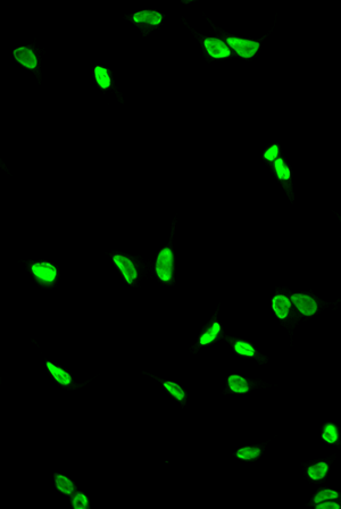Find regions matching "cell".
Listing matches in <instances>:
<instances>
[{"label":"cell","instance_id":"cell-10","mask_svg":"<svg viewBox=\"0 0 341 509\" xmlns=\"http://www.w3.org/2000/svg\"><path fill=\"white\" fill-rule=\"evenodd\" d=\"M47 367H48L51 375H53L56 381H57L59 385H63V386L70 385L71 381H72L71 375L66 373L65 370H63L62 368H59V367H57V366H55L54 364H51L50 361L47 363Z\"/></svg>","mask_w":341,"mask_h":509},{"label":"cell","instance_id":"cell-22","mask_svg":"<svg viewBox=\"0 0 341 509\" xmlns=\"http://www.w3.org/2000/svg\"><path fill=\"white\" fill-rule=\"evenodd\" d=\"M73 506L75 509H87L88 508V498L84 494L79 493L73 499Z\"/></svg>","mask_w":341,"mask_h":509},{"label":"cell","instance_id":"cell-19","mask_svg":"<svg viewBox=\"0 0 341 509\" xmlns=\"http://www.w3.org/2000/svg\"><path fill=\"white\" fill-rule=\"evenodd\" d=\"M235 349L236 351L239 353V355H243V356H249L252 357L254 356L255 353V349L250 346L249 343H246V342H237L236 346H235Z\"/></svg>","mask_w":341,"mask_h":509},{"label":"cell","instance_id":"cell-14","mask_svg":"<svg viewBox=\"0 0 341 509\" xmlns=\"http://www.w3.org/2000/svg\"><path fill=\"white\" fill-rule=\"evenodd\" d=\"M94 76H96L98 84L100 85L101 88L106 89L110 85V79H109L108 73H107L106 68L100 67V66L94 68Z\"/></svg>","mask_w":341,"mask_h":509},{"label":"cell","instance_id":"cell-20","mask_svg":"<svg viewBox=\"0 0 341 509\" xmlns=\"http://www.w3.org/2000/svg\"><path fill=\"white\" fill-rule=\"evenodd\" d=\"M323 439L325 440L326 442L333 443L338 439V432H336V429L334 425H326L324 429V432H323Z\"/></svg>","mask_w":341,"mask_h":509},{"label":"cell","instance_id":"cell-16","mask_svg":"<svg viewBox=\"0 0 341 509\" xmlns=\"http://www.w3.org/2000/svg\"><path fill=\"white\" fill-rule=\"evenodd\" d=\"M219 324L218 323H215V324L210 327V329L206 332V333L201 336L200 338V343L201 344H208L210 343L213 340L216 338V335L218 334L219 332Z\"/></svg>","mask_w":341,"mask_h":509},{"label":"cell","instance_id":"cell-15","mask_svg":"<svg viewBox=\"0 0 341 509\" xmlns=\"http://www.w3.org/2000/svg\"><path fill=\"white\" fill-rule=\"evenodd\" d=\"M260 455H261V450L258 449V448H255V447H246V448H243V449L238 450V452H237V456H238L239 458L245 459V460L254 459Z\"/></svg>","mask_w":341,"mask_h":509},{"label":"cell","instance_id":"cell-5","mask_svg":"<svg viewBox=\"0 0 341 509\" xmlns=\"http://www.w3.org/2000/svg\"><path fill=\"white\" fill-rule=\"evenodd\" d=\"M32 272L37 278L45 282H53L57 275L56 267L49 263H37L32 266Z\"/></svg>","mask_w":341,"mask_h":509},{"label":"cell","instance_id":"cell-9","mask_svg":"<svg viewBox=\"0 0 341 509\" xmlns=\"http://www.w3.org/2000/svg\"><path fill=\"white\" fill-rule=\"evenodd\" d=\"M133 20L138 23H148L153 25H157L161 23L162 21V15L157 12L154 11H142L139 13H136L135 16H133Z\"/></svg>","mask_w":341,"mask_h":509},{"label":"cell","instance_id":"cell-24","mask_svg":"<svg viewBox=\"0 0 341 509\" xmlns=\"http://www.w3.org/2000/svg\"><path fill=\"white\" fill-rule=\"evenodd\" d=\"M317 509H339V504L335 502H322L316 506Z\"/></svg>","mask_w":341,"mask_h":509},{"label":"cell","instance_id":"cell-18","mask_svg":"<svg viewBox=\"0 0 341 509\" xmlns=\"http://www.w3.org/2000/svg\"><path fill=\"white\" fill-rule=\"evenodd\" d=\"M335 498H338V493H336L335 491L322 490V491H319L316 495H315L314 501L316 503H319V502L325 501V500H331V499H335Z\"/></svg>","mask_w":341,"mask_h":509},{"label":"cell","instance_id":"cell-17","mask_svg":"<svg viewBox=\"0 0 341 509\" xmlns=\"http://www.w3.org/2000/svg\"><path fill=\"white\" fill-rule=\"evenodd\" d=\"M164 387L166 388L167 391L170 392V394L172 396H174L176 399L178 400H183L184 398V391L182 390V388H181L180 386L176 385V383H173V382H164Z\"/></svg>","mask_w":341,"mask_h":509},{"label":"cell","instance_id":"cell-12","mask_svg":"<svg viewBox=\"0 0 341 509\" xmlns=\"http://www.w3.org/2000/svg\"><path fill=\"white\" fill-rule=\"evenodd\" d=\"M55 482H56V486H57V489L60 491V492H63L65 494H71L73 491H74V484H73V482L66 476L56 475Z\"/></svg>","mask_w":341,"mask_h":509},{"label":"cell","instance_id":"cell-4","mask_svg":"<svg viewBox=\"0 0 341 509\" xmlns=\"http://www.w3.org/2000/svg\"><path fill=\"white\" fill-rule=\"evenodd\" d=\"M291 300L293 304L299 310L300 313H303L306 316H310L313 315L317 309V305L315 303L313 298H310L308 296L305 295H293Z\"/></svg>","mask_w":341,"mask_h":509},{"label":"cell","instance_id":"cell-2","mask_svg":"<svg viewBox=\"0 0 341 509\" xmlns=\"http://www.w3.org/2000/svg\"><path fill=\"white\" fill-rule=\"evenodd\" d=\"M229 46H231L237 53L245 58L253 57L256 54V51L260 48L258 42H254L250 40H244V39L238 38H229L228 39Z\"/></svg>","mask_w":341,"mask_h":509},{"label":"cell","instance_id":"cell-13","mask_svg":"<svg viewBox=\"0 0 341 509\" xmlns=\"http://www.w3.org/2000/svg\"><path fill=\"white\" fill-rule=\"evenodd\" d=\"M327 472V465L325 463H318L308 468V475L313 480H321L325 476Z\"/></svg>","mask_w":341,"mask_h":509},{"label":"cell","instance_id":"cell-6","mask_svg":"<svg viewBox=\"0 0 341 509\" xmlns=\"http://www.w3.org/2000/svg\"><path fill=\"white\" fill-rule=\"evenodd\" d=\"M114 262L115 264L119 266V269L121 270V272H122L125 280H127V282L129 284H131L135 280L137 279V270L135 265L132 264V262L129 260V258L127 257H123V256H120V254H118V256H114Z\"/></svg>","mask_w":341,"mask_h":509},{"label":"cell","instance_id":"cell-21","mask_svg":"<svg viewBox=\"0 0 341 509\" xmlns=\"http://www.w3.org/2000/svg\"><path fill=\"white\" fill-rule=\"evenodd\" d=\"M275 170H276V173H278V176L280 179L288 180L289 178H290V172H289V168L284 165L282 159H278V161L275 162Z\"/></svg>","mask_w":341,"mask_h":509},{"label":"cell","instance_id":"cell-11","mask_svg":"<svg viewBox=\"0 0 341 509\" xmlns=\"http://www.w3.org/2000/svg\"><path fill=\"white\" fill-rule=\"evenodd\" d=\"M229 386H230L231 390L237 392V394H246L249 390L247 381L239 375H231L229 377Z\"/></svg>","mask_w":341,"mask_h":509},{"label":"cell","instance_id":"cell-8","mask_svg":"<svg viewBox=\"0 0 341 509\" xmlns=\"http://www.w3.org/2000/svg\"><path fill=\"white\" fill-rule=\"evenodd\" d=\"M290 300H289L287 297L284 296H276L273 299V309L276 314V316L279 318H286L289 314V309H290Z\"/></svg>","mask_w":341,"mask_h":509},{"label":"cell","instance_id":"cell-23","mask_svg":"<svg viewBox=\"0 0 341 509\" xmlns=\"http://www.w3.org/2000/svg\"><path fill=\"white\" fill-rule=\"evenodd\" d=\"M278 153H279L278 146H272L271 148L265 153L264 156L266 159H269V161H274L276 156H278Z\"/></svg>","mask_w":341,"mask_h":509},{"label":"cell","instance_id":"cell-1","mask_svg":"<svg viewBox=\"0 0 341 509\" xmlns=\"http://www.w3.org/2000/svg\"><path fill=\"white\" fill-rule=\"evenodd\" d=\"M156 272L162 281L167 282L171 280L173 272V254L168 248L163 249L159 252L156 262Z\"/></svg>","mask_w":341,"mask_h":509},{"label":"cell","instance_id":"cell-3","mask_svg":"<svg viewBox=\"0 0 341 509\" xmlns=\"http://www.w3.org/2000/svg\"><path fill=\"white\" fill-rule=\"evenodd\" d=\"M205 47L208 54L214 58H223L230 56V49L223 41L215 38H208L205 40Z\"/></svg>","mask_w":341,"mask_h":509},{"label":"cell","instance_id":"cell-7","mask_svg":"<svg viewBox=\"0 0 341 509\" xmlns=\"http://www.w3.org/2000/svg\"><path fill=\"white\" fill-rule=\"evenodd\" d=\"M14 57L19 63L28 68H34L37 66V58L33 51L25 47H21L14 51Z\"/></svg>","mask_w":341,"mask_h":509}]
</instances>
